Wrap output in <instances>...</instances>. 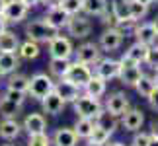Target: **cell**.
Here are the masks:
<instances>
[{
    "instance_id": "cell-1",
    "label": "cell",
    "mask_w": 158,
    "mask_h": 146,
    "mask_svg": "<svg viewBox=\"0 0 158 146\" xmlns=\"http://www.w3.org/2000/svg\"><path fill=\"white\" fill-rule=\"evenodd\" d=\"M55 90V80L51 74H45V72H37L29 78V84H27V94L33 97V99L41 101L43 97Z\"/></svg>"
},
{
    "instance_id": "cell-2",
    "label": "cell",
    "mask_w": 158,
    "mask_h": 146,
    "mask_svg": "<svg viewBox=\"0 0 158 146\" xmlns=\"http://www.w3.org/2000/svg\"><path fill=\"white\" fill-rule=\"evenodd\" d=\"M26 35H27V39L35 41V43H49L55 35H59V31L55 27H51L49 23L41 18V20H33V22L27 23Z\"/></svg>"
},
{
    "instance_id": "cell-3",
    "label": "cell",
    "mask_w": 158,
    "mask_h": 146,
    "mask_svg": "<svg viewBox=\"0 0 158 146\" xmlns=\"http://www.w3.org/2000/svg\"><path fill=\"white\" fill-rule=\"evenodd\" d=\"M72 105H74V113L78 115V117H86V119H96V115L104 109L102 103H100V99L90 97L86 94H80L74 101H72Z\"/></svg>"
},
{
    "instance_id": "cell-4",
    "label": "cell",
    "mask_w": 158,
    "mask_h": 146,
    "mask_svg": "<svg viewBox=\"0 0 158 146\" xmlns=\"http://www.w3.org/2000/svg\"><path fill=\"white\" fill-rule=\"evenodd\" d=\"M66 31H69V35H72L74 39H84V37H88V35H90V31H92V22L88 20L86 14L82 16V12H80V14L69 18Z\"/></svg>"
},
{
    "instance_id": "cell-5",
    "label": "cell",
    "mask_w": 158,
    "mask_h": 146,
    "mask_svg": "<svg viewBox=\"0 0 158 146\" xmlns=\"http://www.w3.org/2000/svg\"><path fill=\"white\" fill-rule=\"evenodd\" d=\"M27 12H29V6L23 4L22 0H6L2 16L8 23H20L22 20H26Z\"/></svg>"
},
{
    "instance_id": "cell-6",
    "label": "cell",
    "mask_w": 158,
    "mask_h": 146,
    "mask_svg": "<svg viewBox=\"0 0 158 146\" xmlns=\"http://www.w3.org/2000/svg\"><path fill=\"white\" fill-rule=\"evenodd\" d=\"M123 39H125V33L121 31L119 27H109L100 35V43L98 45H100L102 51L111 53V51H117V49L123 45Z\"/></svg>"
},
{
    "instance_id": "cell-7",
    "label": "cell",
    "mask_w": 158,
    "mask_h": 146,
    "mask_svg": "<svg viewBox=\"0 0 158 146\" xmlns=\"http://www.w3.org/2000/svg\"><path fill=\"white\" fill-rule=\"evenodd\" d=\"M74 57L78 63H84V64H96L98 60L102 59V49L98 43H92V41H88V43H82L80 47L74 51Z\"/></svg>"
},
{
    "instance_id": "cell-8",
    "label": "cell",
    "mask_w": 158,
    "mask_h": 146,
    "mask_svg": "<svg viewBox=\"0 0 158 146\" xmlns=\"http://www.w3.org/2000/svg\"><path fill=\"white\" fill-rule=\"evenodd\" d=\"M47 45H49V55L53 59H70L74 55L70 39L63 37V35H55Z\"/></svg>"
},
{
    "instance_id": "cell-9",
    "label": "cell",
    "mask_w": 158,
    "mask_h": 146,
    "mask_svg": "<svg viewBox=\"0 0 158 146\" xmlns=\"http://www.w3.org/2000/svg\"><path fill=\"white\" fill-rule=\"evenodd\" d=\"M92 76H94V72H92V68H90V64H84V63L74 60V63L70 64V68H69V72H66L64 78H69V80L74 82L76 86L84 88V84H86Z\"/></svg>"
},
{
    "instance_id": "cell-10",
    "label": "cell",
    "mask_w": 158,
    "mask_h": 146,
    "mask_svg": "<svg viewBox=\"0 0 158 146\" xmlns=\"http://www.w3.org/2000/svg\"><path fill=\"white\" fill-rule=\"evenodd\" d=\"M94 66H96V68H94V74L100 76V78H104L106 82L117 78L119 76V68H121L119 60H115V59H100Z\"/></svg>"
},
{
    "instance_id": "cell-11",
    "label": "cell",
    "mask_w": 158,
    "mask_h": 146,
    "mask_svg": "<svg viewBox=\"0 0 158 146\" xmlns=\"http://www.w3.org/2000/svg\"><path fill=\"white\" fill-rule=\"evenodd\" d=\"M55 92L63 97L66 103H72L82 94V88L76 86L74 82H70L69 78H59V82H55Z\"/></svg>"
},
{
    "instance_id": "cell-12",
    "label": "cell",
    "mask_w": 158,
    "mask_h": 146,
    "mask_svg": "<svg viewBox=\"0 0 158 146\" xmlns=\"http://www.w3.org/2000/svg\"><path fill=\"white\" fill-rule=\"evenodd\" d=\"M129 97H127L123 92H113L109 94V97L106 99V109L109 113H113L115 117H121L127 109H129Z\"/></svg>"
},
{
    "instance_id": "cell-13",
    "label": "cell",
    "mask_w": 158,
    "mask_h": 146,
    "mask_svg": "<svg viewBox=\"0 0 158 146\" xmlns=\"http://www.w3.org/2000/svg\"><path fill=\"white\" fill-rule=\"evenodd\" d=\"M144 123V115L141 109H127V111L121 115V125H123V129L125 131H129V132H137V131H141V127Z\"/></svg>"
},
{
    "instance_id": "cell-14",
    "label": "cell",
    "mask_w": 158,
    "mask_h": 146,
    "mask_svg": "<svg viewBox=\"0 0 158 146\" xmlns=\"http://www.w3.org/2000/svg\"><path fill=\"white\" fill-rule=\"evenodd\" d=\"M64 105H66V101L55 92V90L49 92L41 99V109H43V113H47V115H59L64 109Z\"/></svg>"
},
{
    "instance_id": "cell-15",
    "label": "cell",
    "mask_w": 158,
    "mask_h": 146,
    "mask_svg": "<svg viewBox=\"0 0 158 146\" xmlns=\"http://www.w3.org/2000/svg\"><path fill=\"white\" fill-rule=\"evenodd\" d=\"M22 129L26 131L27 135H39V132H45L47 121L41 113H29V115H26V119H23Z\"/></svg>"
},
{
    "instance_id": "cell-16",
    "label": "cell",
    "mask_w": 158,
    "mask_h": 146,
    "mask_svg": "<svg viewBox=\"0 0 158 146\" xmlns=\"http://www.w3.org/2000/svg\"><path fill=\"white\" fill-rule=\"evenodd\" d=\"M69 14L60 8V6H55V8H49L47 10V14H45V18L43 20L49 23L51 27H55L59 31V29H63V27H66V23H69Z\"/></svg>"
},
{
    "instance_id": "cell-17",
    "label": "cell",
    "mask_w": 158,
    "mask_h": 146,
    "mask_svg": "<svg viewBox=\"0 0 158 146\" xmlns=\"http://www.w3.org/2000/svg\"><path fill=\"white\" fill-rule=\"evenodd\" d=\"M143 76L141 72V64H121L119 68V80L125 84V86H131L135 88V84L139 82V78Z\"/></svg>"
},
{
    "instance_id": "cell-18",
    "label": "cell",
    "mask_w": 158,
    "mask_h": 146,
    "mask_svg": "<svg viewBox=\"0 0 158 146\" xmlns=\"http://www.w3.org/2000/svg\"><path fill=\"white\" fill-rule=\"evenodd\" d=\"M22 132V125L16 121V117H4L0 121V138L4 140H14L20 136Z\"/></svg>"
},
{
    "instance_id": "cell-19",
    "label": "cell",
    "mask_w": 158,
    "mask_h": 146,
    "mask_svg": "<svg viewBox=\"0 0 158 146\" xmlns=\"http://www.w3.org/2000/svg\"><path fill=\"white\" fill-rule=\"evenodd\" d=\"M51 142L55 146H78V136L74 129H66V127H60V129L55 131V135L51 138Z\"/></svg>"
},
{
    "instance_id": "cell-20",
    "label": "cell",
    "mask_w": 158,
    "mask_h": 146,
    "mask_svg": "<svg viewBox=\"0 0 158 146\" xmlns=\"http://www.w3.org/2000/svg\"><path fill=\"white\" fill-rule=\"evenodd\" d=\"M133 33H135L137 41H141V43L148 45V47L154 45L156 39H158V35H156V31H154L152 23H139V22H137V26H135V29H133Z\"/></svg>"
},
{
    "instance_id": "cell-21",
    "label": "cell",
    "mask_w": 158,
    "mask_h": 146,
    "mask_svg": "<svg viewBox=\"0 0 158 146\" xmlns=\"http://www.w3.org/2000/svg\"><path fill=\"white\" fill-rule=\"evenodd\" d=\"M106 90H107V82L104 80V78H100V76L94 74L86 84H84L82 92L86 94V95H90V97H96V99H100V97L106 94Z\"/></svg>"
},
{
    "instance_id": "cell-22",
    "label": "cell",
    "mask_w": 158,
    "mask_h": 146,
    "mask_svg": "<svg viewBox=\"0 0 158 146\" xmlns=\"http://www.w3.org/2000/svg\"><path fill=\"white\" fill-rule=\"evenodd\" d=\"M94 121H96V125H98V127H102L104 131L111 132V135H113L115 131H117V127H119V121H117V117H115L113 113H109L106 107L102 109V111H100L98 115H96V119H94Z\"/></svg>"
},
{
    "instance_id": "cell-23",
    "label": "cell",
    "mask_w": 158,
    "mask_h": 146,
    "mask_svg": "<svg viewBox=\"0 0 158 146\" xmlns=\"http://www.w3.org/2000/svg\"><path fill=\"white\" fill-rule=\"evenodd\" d=\"M107 10V0H82V14L88 18H102Z\"/></svg>"
},
{
    "instance_id": "cell-24",
    "label": "cell",
    "mask_w": 158,
    "mask_h": 146,
    "mask_svg": "<svg viewBox=\"0 0 158 146\" xmlns=\"http://www.w3.org/2000/svg\"><path fill=\"white\" fill-rule=\"evenodd\" d=\"M94 127H96V121H94V119L78 117L72 129H74L76 136H78V140H88L90 135H92V131H94Z\"/></svg>"
},
{
    "instance_id": "cell-25",
    "label": "cell",
    "mask_w": 158,
    "mask_h": 146,
    "mask_svg": "<svg viewBox=\"0 0 158 146\" xmlns=\"http://www.w3.org/2000/svg\"><path fill=\"white\" fill-rule=\"evenodd\" d=\"M20 49V39L14 31H2L0 33V53H18Z\"/></svg>"
},
{
    "instance_id": "cell-26",
    "label": "cell",
    "mask_w": 158,
    "mask_h": 146,
    "mask_svg": "<svg viewBox=\"0 0 158 146\" xmlns=\"http://www.w3.org/2000/svg\"><path fill=\"white\" fill-rule=\"evenodd\" d=\"M20 66L16 53H0V76H10Z\"/></svg>"
},
{
    "instance_id": "cell-27",
    "label": "cell",
    "mask_w": 158,
    "mask_h": 146,
    "mask_svg": "<svg viewBox=\"0 0 158 146\" xmlns=\"http://www.w3.org/2000/svg\"><path fill=\"white\" fill-rule=\"evenodd\" d=\"M70 59H53L49 60V72H51V76H55L59 80V78H64L66 76V72H69L70 68Z\"/></svg>"
},
{
    "instance_id": "cell-28",
    "label": "cell",
    "mask_w": 158,
    "mask_h": 146,
    "mask_svg": "<svg viewBox=\"0 0 158 146\" xmlns=\"http://www.w3.org/2000/svg\"><path fill=\"white\" fill-rule=\"evenodd\" d=\"M18 53H20V57H22V59H26V60H33V59H37V57H39L41 49H39V43H35V41L27 39V41H23V43H20V49H18Z\"/></svg>"
},
{
    "instance_id": "cell-29",
    "label": "cell",
    "mask_w": 158,
    "mask_h": 146,
    "mask_svg": "<svg viewBox=\"0 0 158 146\" xmlns=\"http://www.w3.org/2000/svg\"><path fill=\"white\" fill-rule=\"evenodd\" d=\"M147 51H148V45L141 43V41H135V43H133V45L125 51V55H127L129 59L137 60L139 64H143V63H144V57H147Z\"/></svg>"
},
{
    "instance_id": "cell-30",
    "label": "cell",
    "mask_w": 158,
    "mask_h": 146,
    "mask_svg": "<svg viewBox=\"0 0 158 146\" xmlns=\"http://www.w3.org/2000/svg\"><path fill=\"white\" fill-rule=\"evenodd\" d=\"M27 84H29V78L23 76V74H14L12 72L8 82H6V88L8 90H18V92H26L27 94Z\"/></svg>"
},
{
    "instance_id": "cell-31",
    "label": "cell",
    "mask_w": 158,
    "mask_h": 146,
    "mask_svg": "<svg viewBox=\"0 0 158 146\" xmlns=\"http://www.w3.org/2000/svg\"><path fill=\"white\" fill-rule=\"evenodd\" d=\"M20 111H22L20 103L12 101L8 97H2V99H0V115H2V117H18Z\"/></svg>"
},
{
    "instance_id": "cell-32",
    "label": "cell",
    "mask_w": 158,
    "mask_h": 146,
    "mask_svg": "<svg viewBox=\"0 0 158 146\" xmlns=\"http://www.w3.org/2000/svg\"><path fill=\"white\" fill-rule=\"evenodd\" d=\"M154 86H156V84H154V80H152V76L143 74L141 78H139V82L135 84V90H137V94L141 95V97H144V99H147L148 94L152 92V88H154Z\"/></svg>"
},
{
    "instance_id": "cell-33",
    "label": "cell",
    "mask_w": 158,
    "mask_h": 146,
    "mask_svg": "<svg viewBox=\"0 0 158 146\" xmlns=\"http://www.w3.org/2000/svg\"><path fill=\"white\" fill-rule=\"evenodd\" d=\"M129 12H131V20L137 23L148 14V6L139 2V0H129Z\"/></svg>"
},
{
    "instance_id": "cell-34",
    "label": "cell",
    "mask_w": 158,
    "mask_h": 146,
    "mask_svg": "<svg viewBox=\"0 0 158 146\" xmlns=\"http://www.w3.org/2000/svg\"><path fill=\"white\" fill-rule=\"evenodd\" d=\"M109 136H111V132H107V131L102 129V127L96 125L94 131H92V135H90V138H88V142H94V144H107V142H109Z\"/></svg>"
},
{
    "instance_id": "cell-35",
    "label": "cell",
    "mask_w": 158,
    "mask_h": 146,
    "mask_svg": "<svg viewBox=\"0 0 158 146\" xmlns=\"http://www.w3.org/2000/svg\"><path fill=\"white\" fill-rule=\"evenodd\" d=\"M60 8L69 16H76L82 12V0H60Z\"/></svg>"
},
{
    "instance_id": "cell-36",
    "label": "cell",
    "mask_w": 158,
    "mask_h": 146,
    "mask_svg": "<svg viewBox=\"0 0 158 146\" xmlns=\"http://www.w3.org/2000/svg\"><path fill=\"white\" fill-rule=\"evenodd\" d=\"M51 136L47 132H39V135H29V140L26 146H51Z\"/></svg>"
},
{
    "instance_id": "cell-37",
    "label": "cell",
    "mask_w": 158,
    "mask_h": 146,
    "mask_svg": "<svg viewBox=\"0 0 158 146\" xmlns=\"http://www.w3.org/2000/svg\"><path fill=\"white\" fill-rule=\"evenodd\" d=\"M144 64H148L150 68H158V45H150L147 51V57H144Z\"/></svg>"
},
{
    "instance_id": "cell-38",
    "label": "cell",
    "mask_w": 158,
    "mask_h": 146,
    "mask_svg": "<svg viewBox=\"0 0 158 146\" xmlns=\"http://www.w3.org/2000/svg\"><path fill=\"white\" fill-rule=\"evenodd\" d=\"M2 97H8V99L23 105V101H26V92H18V90H8V88H6V92H4Z\"/></svg>"
},
{
    "instance_id": "cell-39",
    "label": "cell",
    "mask_w": 158,
    "mask_h": 146,
    "mask_svg": "<svg viewBox=\"0 0 158 146\" xmlns=\"http://www.w3.org/2000/svg\"><path fill=\"white\" fill-rule=\"evenodd\" d=\"M148 140H150V135L148 132H139L137 131V135L133 136V140H131V146H148Z\"/></svg>"
},
{
    "instance_id": "cell-40",
    "label": "cell",
    "mask_w": 158,
    "mask_h": 146,
    "mask_svg": "<svg viewBox=\"0 0 158 146\" xmlns=\"http://www.w3.org/2000/svg\"><path fill=\"white\" fill-rule=\"evenodd\" d=\"M147 101H148V105L152 107L154 111H158V86H154V88H152V92L148 94Z\"/></svg>"
},
{
    "instance_id": "cell-41",
    "label": "cell",
    "mask_w": 158,
    "mask_h": 146,
    "mask_svg": "<svg viewBox=\"0 0 158 146\" xmlns=\"http://www.w3.org/2000/svg\"><path fill=\"white\" fill-rule=\"evenodd\" d=\"M41 4H45L47 8H55V6H60V0H41Z\"/></svg>"
},
{
    "instance_id": "cell-42",
    "label": "cell",
    "mask_w": 158,
    "mask_h": 146,
    "mask_svg": "<svg viewBox=\"0 0 158 146\" xmlns=\"http://www.w3.org/2000/svg\"><path fill=\"white\" fill-rule=\"evenodd\" d=\"M150 135L158 138V121H154V123H152V127H150Z\"/></svg>"
},
{
    "instance_id": "cell-43",
    "label": "cell",
    "mask_w": 158,
    "mask_h": 146,
    "mask_svg": "<svg viewBox=\"0 0 158 146\" xmlns=\"http://www.w3.org/2000/svg\"><path fill=\"white\" fill-rule=\"evenodd\" d=\"M23 4H27L29 8H33V6H37V4H41V0H22Z\"/></svg>"
},
{
    "instance_id": "cell-44",
    "label": "cell",
    "mask_w": 158,
    "mask_h": 146,
    "mask_svg": "<svg viewBox=\"0 0 158 146\" xmlns=\"http://www.w3.org/2000/svg\"><path fill=\"white\" fill-rule=\"evenodd\" d=\"M6 23H8V22H6V20H4V16L0 14V33L6 31Z\"/></svg>"
},
{
    "instance_id": "cell-45",
    "label": "cell",
    "mask_w": 158,
    "mask_h": 146,
    "mask_svg": "<svg viewBox=\"0 0 158 146\" xmlns=\"http://www.w3.org/2000/svg\"><path fill=\"white\" fill-rule=\"evenodd\" d=\"M148 146H158V138L150 135V140H148Z\"/></svg>"
},
{
    "instance_id": "cell-46",
    "label": "cell",
    "mask_w": 158,
    "mask_h": 146,
    "mask_svg": "<svg viewBox=\"0 0 158 146\" xmlns=\"http://www.w3.org/2000/svg\"><path fill=\"white\" fill-rule=\"evenodd\" d=\"M150 23H152V27H154V31H156V35H158V16L154 18V20L152 22H150Z\"/></svg>"
},
{
    "instance_id": "cell-47",
    "label": "cell",
    "mask_w": 158,
    "mask_h": 146,
    "mask_svg": "<svg viewBox=\"0 0 158 146\" xmlns=\"http://www.w3.org/2000/svg\"><path fill=\"white\" fill-rule=\"evenodd\" d=\"M139 2H143V4H147V6H150V4H154L156 0H139Z\"/></svg>"
},
{
    "instance_id": "cell-48",
    "label": "cell",
    "mask_w": 158,
    "mask_h": 146,
    "mask_svg": "<svg viewBox=\"0 0 158 146\" xmlns=\"http://www.w3.org/2000/svg\"><path fill=\"white\" fill-rule=\"evenodd\" d=\"M104 146H125L123 142H109V144H104Z\"/></svg>"
},
{
    "instance_id": "cell-49",
    "label": "cell",
    "mask_w": 158,
    "mask_h": 146,
    "mask_svg": "<svg viewBox=\"0 0 158 146\" xmlns=\"http://www.w3.org/2000/svg\"><path fill=\"white\" fill-rule=\"evenodd\" d=\"M152 80H154V84H156V86H158V68L154 70V76H152Z\"/></svg>"
},
{
    "instance_id": "cell-50",
    "label": "cell",
    "mask_w": 158,
    "mask_h": 146,
    "mask_svg": "<svg viewBox=\"0 0 158 146\" xmlns=\"http://www.w3.org/2000/svg\"><path fill=\"white\" fill-rule=\"evenodd\" d=\"M4 6H6V0H0V14L4 12Z\"/></svg>"
},
{
    "instance_id": "cell-51",
    "label": "cell",
    "mask_w": 158,
    "mask_h": 146,
    "mask_svg": "<svg viewBox=\"0 0 158 146\" xmlns=\"http://www.w3.org/2000/svg\"><path fill=\"white\" fill-rule=\"evenodd\" d=\"M86 146H104V144H94V142H88Z\"/></svg>"
},
{
    "instance_id": "cell-52",
    "label": "cell",
    "mask_w": 158,
    "mask_h": 146,
    "mask_svg": "<svg viewBox=\"0 0 158 146\" xmlns=\"http://www.w3.org/2000/svg\"><path fill=\"white\" fill-rule=\"evenodd\" d=\"M4 146H14V144H4Z\"/></svg>"
},
{
    "instance_id": "cell-53",
    "label": "cell",
    "mask_w": 158,
    "mask_h": 146,
    "mask_svg": "<svg viewBox=\"0 0 158 146\" xmlns=\"http://www.w3.org/2000/svg\"><path fill=\"white\" fill-rule=\"evenodd\" d=\"M156 4H158V0H156Z\"/></svg>"
}]
</instances>
